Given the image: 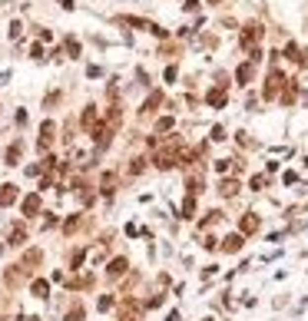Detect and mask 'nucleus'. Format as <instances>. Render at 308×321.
Returning a JSON list of instances; mask_svg holds the SVG:
<instances>
[{
	"mask_svg": "<svg viewBox=\"0 0 308 321\" xmlns=\"http://www.w3.org/2000/svg\"><path fill=\"white\" fill-rule=\"evenodd\" d=\"M262 37H265V27L259 20H249L242 27V46H245V50H249V46H259V40H262Z\"/></svg>",
	"mask_w": 308,
	"mask_h": 321,
	"instance_id": "obj_1",
	"label": "nucleus"
},
{
	"mask_svg": "<svg viewBox=\"0 0 308 321\" xmlns=\"http://www.w3.org/2000/svg\"><path fill=\"white\" fill-rule=\"evenodd\" d=\"M282 86H285V73L275 67L272 73H268V80H265V100H278Z\"/></svg>",
	"mask_w": 308,
	"mask_h": 321,
	"instance_id": "obj_2",
	"label": "nucleus"
},
{
	"mask_svg": "<svg viewBox=\"0 0 308 321\" xmlns=\"http://www.w3.org/2000/svg\"><path fill=\"white\" fill-rule=\"evenodd\" d=\"M53 139H56V122H53V120H46L44 126H40V139H37V149H40V153H46V149L53 146Z\"/></svg>",
	"mask_w": 308,
	"mask_h": 321,
	"instance_id": "obj_3",
	"label": "nucleus"
},
{
	"mask_svg": "<svg viewBox=\"0 0 308 321\" xmlns=\"http://www.w3.org/2000/svg\"><path fill=\"white\" fill-rule=\"evenodd\" d=\"M295 96H298V83H295V80H285V89L278 93V103H282V106H292Z\"/></svg>",
	"mask_w": 308,
	"mask_h": 321,
	"instance_id": "obj_4",
	"label": "nucleus"
},
{
	"mask_svg": "<svg viewBox=\"0 0 308 321\" xmlns=\"http://www.w3.org/2000/svg\"><path fill=\"white\" fill-rule=\"evenodd\" d=\"M20 156H23V143L17 139V143L7 146V153H3V162H7V166H17V162H20Z\"/></svg>",
	"mask_w": 308,
	"mask_h": 321,
	"instance_id": "obj_5",
	"label": "nucleus"
},
{
	"mask_svg": "<svg viewBox=\"0 0 308 321\" xmlns=\"http://www.w3.org/2000/svg\"><path fill=\"white\" fill-rule=\"evenodd\" d=\"M252 77H255V63H252V60H245L242 67L235 70V80H239V83L245 86V83H252Z\"/></svg>",
	"mask_w": 308,
	"mask_h": 321,
	"instance_id": "obj_6",
	"label": "nucleus"
},
{
	"mask_svg": "<svg viewBox=\"0 0 308 321\" xmlns=\"http://www.w3.org/2000/svg\"><path fill=\"white\" fill-rule=\"evenodd\" d=\"M206 103H209V106H216V110H222V106H225V86L209 89V93H206Z\"/></svg>",
	"mask_w": 308,
	"mask_h": 321,
	"instance_id": "obj_7",
	"label": "nucleus"
},
{
	"mask_svg": "<svg viewBox=\"0 0 308 321\" xmlns=\"http://www.w3.org/2000/svg\"><path fill=\"white\" fill-rule=\"evenodd\" d=\"M27 242V229L23 225H10V232H7V245H23Z\"/></svg>",
	"mask_w": 308,
	"mask_h": 321,
	"instance_id": "obj_8",
	"label": "nucleus"
},
{
	"mask_svg": "<svg viewBox=\"0 0 308 321\" xmlns=\"http://www.w3.org/2000/svg\"><path fill=\"white\" fill-rule=\"evenodd\" d=\"M37 212H40V196L33 192V196H27V199H23V215H27V219H33Z\"/></svg>",
	"mask_w": 308,
	"mask_h": 321,
	"instance_id": "obj_9",
	"label": "nucleus"
},
{
	"mask_svg": "<svg viewBox=\"0 0 308 321\" xmlns=\"http://www.w3.org/2000/svg\"><path fill=\"white\" fill-rule=\"evenodd\" d=\"M80 122H83V129H93V126H96L99 122V116H96V106H87V110H83V116H80Z\"/></svg>",
	"mask_w": 308,
	"mask_h": 321,
	"instance_id": "obj_10",
	"label": "nucleus"
},
{
	"mask_svg": "<svg viewBox=\"0 0 308 321\" xmlns=\"http://www.w3.org/2000/svg\"><path fill=\"white\" fill-rule=\"evenodd\" d=\"M10 202H17V186H10V182H7V186H0V209H3V205H10Z\"/></svg>",
	"mask_w": 308,
	"mask_h": 321,
	"instance_id": "obj_11",
	"label": "nucleus"
},
{
	"mask_svg": "<svg viewBox=\"0 0 308 321\" xmlns=\"http://www.w3.org/2000/svg\"><path fill=\"white\" fill-rule=\"evenodd\" d=\"M99 192H103V196H113V192H116V176H113V172H103V182H99Z\"/></svg>",
	"mask_w": 308,
	"mask_h": 321,
	"instance_id": "obj_12",
	"label": "nucleus"
},
{
	"mask_svg": "<svg viewBox=\"0 0 308 321\" xmlns=\"http://www.w3.org/2000/svg\"><path fill=\"white\" fill-rule=\"evenodd\" d=\"M159 103H163V93H153V96H149V100L143 103V110H139V113H143V116H153Z\"/></svg>",
	"mask_w": 308,
	"mask_h": 321,
	"instance_id": "obj_13",
	"label": "nucleus"
},
{
	"mask_svg": "<svg viewBox=\"0 0 308 321\" xmlns=\"http://www.w3.org/2000/svg\"><path fill=\"white\" fill-rule=\"evenodd\" d=\"M219 192H222V196H235V192H239V182H235V179H222Z\"/></svg>",
	"mask_w": 308,
	"mask_h": 321,
	"instance_id": "obj_14",
	"label": "nucleus"
},
{
	"mask_svg": "<svg viewBox=\"0 0 308 321\" xmlns=\"http://www.w3.org/2000/svg\"><path fill=\"white\" fill-rule=\"evenodd\" d=\"M173 126H176V120H173V116H166V120H159V122H156V133H169Z\"/></svg>",
	"mask_w": 308,
	"mask_h": 321,
	"instance_id": "obj_15",
	"label": "nucleus"
},
{
	"mask_svg": "<svg viewBox=\"0 0 308 321\" xmlns=\"http://www.w3.org/2000/svg\"><path fill=\"white\" fill-rule=\"evenodd\" d=\"M123 272H126V258H116V262L110 265V275L116 278V275H123Z\"/></svg>",
	"mask_w": 308,
	"mask_h": 321,
	"instance_id": "obj_16",
	"label": "nucleus"
},
{
	"mask_svg": "<svg viewBox=\"0 0 308 321\" xmlns=\"http://www.w3.org/2000/svg\"><path fill=\"white\" fill-rule=\"evenodd\" d=\"M40 265V252H27V258H23V268H33Z\"/></svg>",
	"mask_w": 308,
	"mask_h": 321,
	"instance_id": "obj_17",
	"label": "nucleus"
},
{
	"mask_svg": "<svg viewBox=\"0 0 308 321\" xmlns=\"http://www.w3.org/2000/svg\"><path fill=\"white\" fill-rule=\"evenodd\" d=\"M239 245H242V239L232 235V239H225V252H239Z\"/></svg>",
	"mask_w": 308,
	"mask_h": 321,
	"instance_id": "obj_18",
	"label": "nucleus"
},
{
	"mask_svg": "<svg viewBox=\"0 0 308 321\" xmlns=\"http://www.w3.org/2000/svg\"><path fill=\"white\" fill-rule=\"evenodd\" d=\"M242 225H245V232H255V229H259V219H252V215H245V219H242Z\"/></svg>",
	"mask_w": 308,
	"mask_h": 321,
	"instance_id": "obj_19",
	"label": "nucleus"
},
{
	"mask_svg": "<svg viewBox=\"0 0 308 321\" xmlns=\"http://www.w3.org/2000/svg\"><path fill=\"white\" fill-rule=\"evenodd\" d=\"M212 139H216V143H222V139H229V136H225V129H222V126H212Z\"/></svg>",
	"mask_w": 308,
	"mask_h": 321,
	"instance_id": "obj_20",
	"label": "nucleus"
},
{
	"mask_svg": "<svg viewBox=\"0 0 308 321\" xmlns=\"http://www.w3.org/2000/svg\"><path fill=\"white\" fill-rule=\"evenodd\" d=\"M143 162H146V159H130V172H132V176L143 172Z\"/></svg>",
	"mask_w": 308,
	"mask_h": 321,
	"instance_id": "obj_21",
	"label": "nucleus"
},
{
	"mask_svg": "<svg viewBox=\"0 0 308 321\" xmlns=\"http://www.w3.org/2000/svg\"><path fill=\"white\" fill-rule=\"evenodd\" d=\"M33 291H37V298H46V281H33Z\"/></svg>",
	"mask_w": 308,
	"mask_h": 321,
	"instance_id": "obj_22",
	"label": "nucleus"
},
{
	"mask_svg": "<svg viewBox=\"0 0 308 321\" xmlns=\"http://www.w3.org/2000/svg\"><path fill=\"white\" fill-rule=\"evenodd\" d=\"M66 53H70V56H80V43H77V40H66Z\"/></svg>",
	"mask_w": 308,
	"mask_h": 321,
	"instance_id": "obj_23",
	"label": "nucleus"
},
{
	"mask_svg": "<svg viewBox=\"0 0 308 321\" xmlns=\"http://www.w3.org/2000/svg\"><path fill=\"white\" fill-rule=\"evenodd\" d=\"M30 56H33V60H44V46L33 43V46H30Z\"/></svg>",
	"mask_w": 308,
	"mask_h": 321,
	"instance_id": "obj_24",
	"label": "nucleus"
},
{
	"mask_svg": "<svg viewBox=\"0 0 308 321\" xmlns=\"http://www.w3.org/2000/svg\"><path fill=\"white\" fill-rule=\"evenodd\" d=\"M285 53H288V60H298V46H295V43H288V46H285Z\"/></svg>",
	"mask_w": 308,
	"mask_h": 321,
	"instance_id": "obj_25",
	"label": "nucleus"
},
{
	"mask_svg": "<svg viewBox=\"0 0 308 321\" xmlns=\"http://www.w3.org/2000/svg\"><path fill=\"white\" fill-rule=\"evenodd\" d=\"M20 34H23V27H20V23H13V27H10V37H13V40H20Z\"/></svg>",
	"mask_w": 308,
	"mask_h": 321,
	"instance_id": "obj_26",
	"label": "nucleus"
},
{
	"mask_svg": "<svg viewBox=\"0 0 308 321\" xmlns=\"http://www.w3.org/2000/svg\"><path fill=\"white\" fill-rule=\"evenodd\" d=\"M235 143H239V146H249V133H235Z\"/></svg>",
	"mask_w": 308,
	"mask_h": 321,
	"instance_id": "obj_27",
	"label": "nucleus"
},
{
	"mask_svg": "<svg viewBox=\"0 0 308 321\" xmlns=\"http://www.w3.org/2000/svg\"><path fill=\"white\" fill-rule=\"evenodd\" d=\"M298 63H302V67L308 70V50H305V53H302V56H298Z\"/></svg>",
	"mask_w": 308,
	"mask_h": 321,
	"instance_id": "obj_28",
	"label": "nucleus"
},
{
	"mask_svg": "<svg viewBox=\"0 0 308 321\" xmlns=\"http://www.w3.org/2000/svg\"><path fill=\"white\" fill-rule=\"evenodd\" d=\"M209 3H222V0H209Z\"/></svg>",
	"mask_w": 308,
	"mask_h": 321,
	"instance_id": "obj_29",
	"label": "nucleus"
},
{
	"mask_svg": "<svg viewBox=\"0 0 308 321\" xmlns=\"http://www.w3.org/2000/svg\"><path fill=\"white\" fill-rule=\"evenodd\" d=\"M27 321H40V318H27Z\"/></svg>",
	"mask_w": 308,
	"mask_h": 321,
	"instance_id": "obj_30",
	"label": "nucleus"
}]
</instances>
